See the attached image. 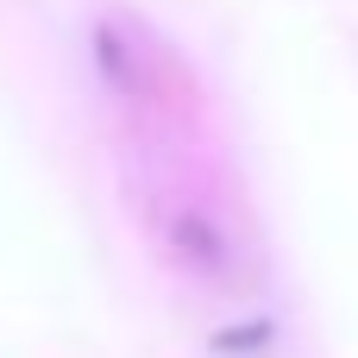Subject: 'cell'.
<instances>
[{
	"label": "cell",
	"instance_id": "cell-1",
	"mask_svg": "<svg viewBox=\"0 0 358 358\" xmlns=\"http://www.w3.org/2000/svg\"><path fill=\"white\" fill-rule=\"evenodd\" d=\"M164 252H170V264H182L189 277L220 283V289L245 277L239 239H233L208 208H195V201H170V208H164Z\"/></svg>",
	"mask_w": 358,
	"mask_h": 358
},
{
	"label": "cell",
	"instance_id": "cell-2",
	"mask_svg": "<svg viewBox=\"0 0 358 358\" xmlns=\"http://www.w3.org/2000/svg\"><path fill=\"white\" fill-rule=\"evenodd\" d=\"M94 63H101V82H107L120 101H132V107L151 101V88H157V63H151L145 44H132L126 25H113V19L94 25Z\"/></svg>",
	"mask_w": 358,
	"mask_h": 358
}]
</instances>
